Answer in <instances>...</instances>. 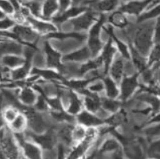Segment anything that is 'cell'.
I'll use <instances>...</instances> for the list:
<instances>
[{
  "label": "cell",
  "mask_w": 160,
  "mask_h": 159,
  "mask_svg": "<svg viewBox=\"0 0 160 159\" xmlns=\"http://www.w3.org/2000/svg\"><path fill=\"white\" fill-rule=\"evenodd\" d=\"M106 21L105 15H101L100 18L92 25L89 31L88 37V47L90 51L91 56H96L102 50V45L100 40V32Z\"/></svg>",
  "instance_id": "obj_1"
},
{
  "label": "cell",
  "mask_w": 160,
  "mask_h": 159,
  "mask_svg": "<svg viewBox=\"0 0 160 159\" xmlns=\"http://www.w3.org/2000/svg\"><path fill=\"white\" fill-rule=\"evenodd\" d=\"M12 32L17 37L18 42L22 44H26V46L34 47L33 43L37 39L38 34L32 28L23 24H16L12 28Z\"/></svg>",
  "instance_id": "obj_2"
},
{
  "label": "cell",
  "mask_w": 160,
  "mask_h": 159,
  "mask_svg": "<svg viewBox=\"0 0 160 159\" xmlns=\"http://www.w3.org/2000/svg\"><path fill=\"white\" fill-rule=\"evenodd\" d=\"M134 41L138 52L146 54L151 46V28L146 27L138 29Z\"/></svg>",
  "instance_id": "obj_3"
},
{
  "label": "cell",
  "mask_w": 160,
  "mask_h": 159,
  "mask_svg": "<svg viewBox=\"0 0 160 159\" xmlns=\"http://www.w3.org/2000/svg\"><path fill=\"white\" fill-rule=\"evenodd\" d=\"M139 86L138 82V75L125 77L121 83L120 97L122 101H126L134 93L136 88Z\"/></svg>",
  "instance_id": "obj_4"
},
{
  "label": "cell",
  "mask_w": 160,
  "mask_h": 159,
  "mask_svg": "<svg viewBox=\"0 0 160 159\" xmlns=\"http://www.w3.org/2000/svg\"><path fill=\"white\" fill-rule=\"evenodd\" d=\"M25 136H29L33 142H36V144L39 145L41 148L48 150H51L53 148L55 142H56V137L54 136V133L51 131H48L41 135H36L32 133H27Z\"/></svg>",
  "instance_id": "obj_5"
},
{
  "label": "cell",
  "mask_w": 160,
  "mask_h": 159,
  "mask_svg": "<svg viewBox=\"0 0 160 159\" xmlns=\"http://www.w3.org/2000/svg\"><path fill=\"white\" fill-rule=\"evenodd\" d=\"M26 20L32 27V29L39 33L46 34L48 36L49 34L57 32V29L55 25L52 24L48 22H46L43 19V20L38 19L37 18H35L32 15H29L28 17H27Z\"/></svg>",
  "instance_id": "obj_6"
},
{
  "label": "cell",
  "mask_w": 160,
  "mask_h": 159,
  "mask_svg": "<svg viewBox=\"0 0 160 159\" xmlns=\"http://www.w3.org/2000/svg\"><path fill=\"white\" fill-rule=\"evenodd\" d=\"M44 51L47 56V64L49 67H54L60 72L64 71V65L61 64V56L52 47L48 42L44 43Z\"/></svg>",
  "instance_id": "obj_7"
},
{
  "label": "cell",
  "mask_w": 160,
  "mask_h": 159,
  "mask_svg": "<svg viewBox=\"0 0 160 159\" xmlns=\"http://www.w3.org/2000/svg\"><path fill=\"white\" fill-rule=\"evenodd\" d=\"M96 14L93 11H86L75 19H72V24L75 31L86 30L96 20Z\"/></svg>",
  "instance_id": "obj_8"
},
{
  "label": "cell",
  "mask_w": 160,
  "mask_h": 159,
  "mask_svg": "<svg viewBox=\"0 0 160 159\" xmlns=\"http://www.w3.org/2000/svg\"><path fill=\"white\" fill-rule=\"evenodd\" d=\"M26 159H43V152L39 145L26 139L19 145Z\"/></svg>",
  "instance_id": "obj_9"
},
{
  "label": "cell",
  "mask_w": 160,
  "mask_h": 159,
  "mask_svg": "<svg viewBox=\"0 0 160 159\" xmlns=\"http://www.w3.org/2000/svg\"><path fill=\"white\" fill-rule=\"evenodd\" d=\"M77 120L81 126H87V127L92 128L95 126H101L103 124V121L96 115L92 114L89 111H81L77 115Z\"/></svg>",
  "instance_id": "obj_10"
},
{
  "label": "cell",
  "mask_w": 160,
  "mask_h": 159,
  "mask_svg": "<svg viewBox=\"0 0 160 159\" xmlns=\"http://www.w3.org/2000/svg\"><path fill=\"white\" fill-rule=\"evenodd\" d=\"M116 53V49L113 46V43H112V39H109L108 43H106L105 47L103 49V52H102V55H101L99 57L102 60V63H103V65L105 66V71H104V75L106 76L108 73L109 69V67L111 65L112 62L113 60V57H114V55Z\"/></svg>",
  "instance_id": "obj_11"
},
{
  "label": "cell",
  "mask_w": 160,
  "mask_h": 159,
  "mask_svg": "<svg viewBox=\"0 0 160 159\" xmlns=\"http://www.w3.org/2000/svg\"><path fill=\"white\" fill-rule=\"evenodd\" d=\"M87 10L86 7L83 5L74 6V7H70L66 11H64L62 14H57L56 16L53 18V20L55 22H63L64 21L68 20V19H72V18H77L79 16V15L85 12Z\"/></svg>",
  "instance_id": "obj_12"
},
{
  "label": "cell",
  "mask_w": 160,
  "mask_h": 159,
  "mask_svg": "<svg viewBox=\"0 0 160 159\" xmlns=\"http://www.w3.org/2000/svg\"><path fill=\"white\" fill-rule=\"evenodd\" d=\"M124 60L122 56H118L113 60L111 65L109 67V74L110 78L113 79L116 83L121 82L124 72Z\"/></svg>",
  "instance_id": "obj_13"
},
{
  "label": "cell",
  "mask_w": 160,
  "mask_h": 159,
  "mask_svg": "<svg viewBox=\"0 0 160 159\" xmlns=\"http://www.w3.org/2000/svg\"><path fill=\"white\" fill-rule=\"evenodd\" d=\"M19 101L22 105L26 107H30L35 105L37 101V96L34 89H32L29 86L22 88L19 92L18 95Z\"/></svg>",
  "instance_id": "obj_14"
},
{
  "label": "cell",
  "mask_w": 160,
  "mask_h": 159,
  "mask_svg": "<svg viewBox=\"0 0 160 159\" xmlns=\"http://www.w3.org/2000/svg\"><path fill=\"white\" fill-rule=\"evenodd\" d=\"M25 63V59L22 56L16 55H5L0 59V64L8 69L12 70L23 66Z\"/></svg>",
  "instance_id": "obj_15"
},
{
  "label": "cell",
  "mask_w": 160,
  "mask_h": 159,
  "mask_svg": "<svg viewBox=\"0 0 160 159\" xmlns=\"http://www.w3.org/2000/svg\"><path fill=\"white\" fill-rule=\"evenodd\" d=\"M32 62L25 61L24 64L21 67L11 70V81L12 82L24 81L30 75Z\"/></svg>",
  "instance_id": "obj_16"
},
{
  "label": "cell",
  "mask_w": 160,
  "mask_h": 159,
  "mask_svg": "<svg viewBox=\"0 0 160 159\" xmlns=\"http://www.w3.org/2000/svg\"><path fill=\"white\" fill-rule=\"evenodd\" d=\"M91 53L89 47H85L83 48L77 50L73 52L69 53L68 55L63 57L62 60L64 61H70V62H81L85 61L90 58Z\"/></svg>",
  "instance_id": "obj_17"
},
{
  "label": "cell",
  "mask_w": 160,
  "mask_h": 159,
  "mask_svg": "<svg viewBox=\"0 0 160 159\" xmlns=\"http://www.w3.org/2000/svg\"><path fill=\"white\" fill-rule=\"evenodd\" d=\"M28 126V117L24 113H19L15 120L9 124V129L13 133H23L26 130L27 127Z\"/></svg>",
  "instance_id": "obj_18"
},
{
  "label": "cell",
  "mask_w": 160,
  "mask_h": 159,
  "mask_svg": "<svg viewBox=\"0 0 160 159\" xmlns=\"http://www.w3.org/2000/svg\"><path fill=\"white\" fill-rule=\"evenodd\" d=\"M151 3L150 1L146 2H130L122 6L120 11L123 13H127L128 15H138L144 9L146 6Z\"/></svg>",
  "instance_id": "obj_19"
},
{
  "label": "cell",
  "mask_w": 160,
  "mask_h": 159,
  "mask_svg": "<svg viewBox=\"0 0 160 159\" xmlns=\"http://www.w3.org/2000/svg\"><path fill=\"white\" fill-rule=\"evenodd\" d=\"M32 75H37L39 77H42L48 81H59L64 83L66 81V79L57 72L53 70H46L40 69V68H34L32 70Z\"/></svg>",
  "instance_id": "obj_20"
},
{
  "label": "cell",
  "mask_w": 160,
  "mask_h": 159,
  "mask_svg": "<svg viewBox=\"0 0 160 159\" xmlns=\"http://www.w3.org/2000/svg\"><path fill=\"white\" fill-rule=\"evenodd\" d=\"M102 81L105 85V90H106L107 97L109 99L114 100L120 95V90L118 89L117 83L113 81L110 77H105L102 79Z\"/></svg>",
  "instance_id": "obj_21"
},
{
  "label": "cell",
  "mask_w": 160,
  "mask_h": 159,
  "mask_svg": "<svg viewBox=\"0 0 160 159\" xmlns=\"http://www.w3.org/2000/svg\"><path fill=\"white\" fill-rule=\"evenodd\" d=\"M68 101H69V105L67 109V112L70 115H76L79 114L81 112V101L79 99V97L74 93L73 92L69 91L68 92Z\"/></svg>",
  "instance_id": "obj_22"
},
{
  "label": "cell",
  "mask_w": 160,
  "mask_h": 159,
  "mask_svg": "<svg viewBox=\"0 0 160 159\" xmlns=\"http://www.w3.org/2000/svg\"><path fill=\"white\" fill-rule=\"evenodd\" d=\"M59 11V2L57 1H46L43 2L42 6V11H41V16L43 19H51L52 17L57 11Z\"/></svg>",
  "instance_id": "obj_23"
},
{
  "label": "cell",
  "mask_w": 160,
  "mask_h": 159,
  "mask_svg": "<svg viewBox=\"0 0 160 159\" xmlns=\"http://www.w3.org/2000/svg\"><path fill=\"white\" fill-rule=\"evenodd\" d=\"M108 34L109 35L110 38L112 39V40H113L116 44V46L118 47V50L120 51L121 53V56L122 57L123 59H126V60H130V52L129 50L128 47L123 43L121 39H119L117 36H115V34L113 33V31L110 27H109V29H107L106 31Z\"/></svg>",
  "instance_id": "obj_24"
},
{
  "label": "cell",
  "mask_w": 160,
  "mask_h": 159,
  "mask_svg": "<svg viewBox=\"0 0 160 159\" xmlns=\"http://www.w3.org/2000/svg\"><path fill=\"white\" fill-rule=\"evenodd\" d=\"M108 22L116 27L124 28L128 24V20L126 15L121 11H114L108 18Z\"/></svg>",
  "instance_id": "obj_25"
},
{
  "label": "cell",
  "mask_w": 160,
  "mask_h": 159,
  "mask_svg": "<svg viewBox=\"0 0 160 159\" xmlns=\"http://www.w3.org/2000/svg\"><path fill=\"white\" fill-rule=\"evenodd\" d=\"M48 38H52V39H75L79 40V41H84L86 39V35L83 33H78V32H53V33L49 34L47 36Z\"/></svg>",
  "instance_id": "obj_26"
},
{
  "label": "cell",
  "mask_w": 160,
  "mask_h": 159,
  "mask_svg": "<svg viewBox=\"0 0 160 159\" xmlns=\"http://www.w3.org/2000/svg\"><path fill=\"white\" fill-rule=\"evenodd\" d=\"M130 58H132L134 61L136 67L138 68L140 72H144L146 70V62L143 59L142 56H141L137 49L134 48V47H130Z\"/></svg>",
  "instance_id": "obj_27"
},
{
  "label": "cell",
  "mask_w": 160,
  "mask_h": 159,
  "mask_svg": "<svg viewBox=\"0 0 160 159\" xmlns=\"http://www.w3.org/2000/svg\"><path fill=\"white\" fill-rule=\"evenodd\" d=\"M21 3L29 10L31 15L35 18L40 17L41 15L43 2H39V1H30V2H21Z\"/></svg>",
  "instance_id": "obj_28"
},
{
  "label": "cell",
  "mask_w": 160,
  "mask_h": 159,
  "mask_svg": "<svg viewBox=\"0 0 160 159\" xmlns=\"http://www.w3.org/2000/svg\"><path fill=\"white\" fill-rule=\"evenodd\" d=\"M19 113H20V112L17 109L12 106H8L2 109L1 116H2V118L3 119L4 122L9 125L10 123H12L15 120L16 117L19 115Z\"/></svg>",
  "instance_id": "obj_29"
},
{
  "label": "cell",
  "mask_w": 160,
  "mask_h": 159,
  "mask_svg": "<svg viewBox=\"0 0 160 159\" xmlns=\"http://www.w3.org/2000/svg\"><path fill=\"white\" fill-rule=\"evenodd\" d=\"M101 105L104 110L109 112H116L120 108V103L118 101L109 98H101Z\"/></svg>",
  "instance_id": "obj_30"
},
{
  "label": "cell",
  "mask_w": 160,
  "mask_h": 159,
  "mask_svg": "<svg viewBox=\"0 0 160 159\" xmlns=\"http://www.w3.org/2000/svg\"><path fill=\"white\" fill-rule=\"evenodd\" d=\"M119 143L117 140L109 138L102 144L101 152L102 153H109V152L118 151L119 150Z\"/></svg>",
  "instance_id": "obj_31"
},
{
  "label": "cell",
  "mask_w": 160,
  "mask_h": 159,
  "mask_svg": "<svg viewBox=\"0 0 160 159\" xmlns=\"http://www.w3.org/2000/svg\"><path fill=\"white\" fill-rule=\"evenodd\" d=\"M118 5L117 1H102L96 2V7L101 11H110Z\"/></svg>",
  "instance_id": "obj_32"
},
{
  "label": "cell",
  "mask_w": 160,
  "mask_h": 159,
  "mask_svg": "<svg viewBox=\"0 0 160 159\" xmlns=\"http://www.w3.org/2000/svg\"><path fill=\"white\" fill-rule=\"evenodd\" d=\"M87 130L82 126H77L72 129V140L81 142L85 137Z\"/></svg>",
  "instance_id": "obj_33"
},
{
  "label": "cell",
  "mask_w": 160,
  "mask_h": 159,
  "mask_svg": "<svg viewBox=\"0 0 160 159\" xmlns=\"http://www.w3.org/2000/svg\"><path fill=\"white\" fill-rule=\"evenodd\" d=\"M138 99L141 100L142 101H145V102H149L152 105L153 109L154 110H158L160 107V101L157 99L156 97H152L151 95H148V94H143V95H140Z\"/></svg>",
  "instance_id": "obj_34"
},
{
  "label": "cell",
  "mask_w": 160,
  "mask_h": 159,
  "mask_svg": "<svg viewBox=\"0 0 160 159\" xmlns=\"http://www.w3.org/2000/svg\"><path fill=\"white\" fill-rule=\"evenodd\" d=\"M158 15H160V5L157 6L154 8H153L151 11H149L147 12H146V13L142 14L139 16V18L138 19V22H142V21L147 20L149 19H151V18L158 16Z\"/></svg>",
  "instance_id": "obj_35"
},
{
  "label": "cell",
  "mask_w": 160,
  "mask_h": 159,
  "mask_svg": "<svg viewBox=\"0 0 160 159\" xmlns=\"http://www.w3.org/2000/svg\"><path fill=\"white\" fill-rule=\"evenodd\" d=\"M16 25L12 17L7 16L4 19H0V31H9Z\"/></svg>",
  "instance_id": "obj_36"
},
{
  "label": "cell",
  "mask_w": 160,
  "mask_h": 159,
  "mask_svg": "<svg viewBox=\"0 0 160 159\" xmlns=\"http://www.w3.org/2000/svg\"><path fill=\"white\" fill-rule=\"evenodd\" d=\"M0 9L3 11L7 16H12L15 13L13 6L11 1H0Z\"/></svg>",
  "instance_id": "obj_37"
},
{
  "label": "cell",
  "mask_w": 160,
  "mask_h": 159,
  "mask_svg": "<svg viewBox=\"0 0 160 159\" xmlns=\"http://www.w3.org/2000/svg\"><path fill=\"white\" fill-rule=\"evenodd\" d=\"M160 60V45H156L155 47L153 48L152 52L150 56L149 59L148 65H151L155 62H158Z\"/></svg>",
  "instance_id": "obj_38"
},
{
  "label": "cell",
  "mask_w": 160,
  "mask_h": 159,
  "mask_svg": "<svg viewBox=\"0 0 160 159\" xmlns=\"http://www.w3.org/2000/svg\"><path fill=\"white\" fill-rule=\"evenodd\" d=\"M88 90L92 93L96 94L97 92H101L105 90V85L103 81H97L94 84L89 85Z\"/></svg>",
  "instance_id": "obj_39"
},
{
  "label": "cell",
  "mask_w": 160,
  "mask_h": 159,
  "mask_svg": "<svg viewBox=\"0 0 160 159\" xmlns=\"http://www.w3.org/2000/svg\"><path fill=\"white\" fill-rule=\"evenodd\" d=\"M59 2V13L57 14H62L64 11H66L68 8L71 7L72 2L70 1H60Z\"/></svg>",
  "instance_id": "obj_40"
},
{
  "label": "cell",
  "mask_w": 160,
  "mask_h": 159,
  "mask_svg": "<svg viewBox=\"0 0 160 159\" xmlns=\"http://www.w3.org/2000/svg\"><path fill=\"white\" fill-rule=\"evenodd\" d=\"M155 42L156 45H160V17L158 18L156 24V32H155Z\"/></svg>",
  "instance_id": "obj_41"
},
{
  "label": "cell",
  "mask_w": 160,
  "mask_h": 159,
  "mask_svg": "<svg viewBox=\"0 0 160 159\" xmlns=\"http://www.w3.org/2000/svg\"><path fill=\"white\" fill-rule=\"evenodd\" d=\"M147 134L152 135V136H155V135H160V125L156 127H154L152 129H148L147 131Z\"/></svg>",
  "instance_id": "obj_42"
},
{
  "label": "cell",
  "mask_w": 160,
  "mask_h": 159,
  "mask_svg": "<svg viewBox=\"0 0 160 159\" xmlns=\"http://www.w3.org/2000/svg\"><path fill=\"white\" fill-rule=\"evenodd\" d=\"M160 122V113L157 115L156 117H154L152 120L151 121V122Z\"/></svg>",
  "instance_id": "obj_43"
},
{
  "label": "cell",
  "mask_w": 160,
  "mask_h": 159,
  "mask_svg": "<svg viewBox=\"0 0 160 159\" xmlns=\"http://www.w3.org/2000/svg\"><path fill=\"white\" fill-rule=\"evenodd\" d=\"M6 17H7V15H5V13H4V12L2 11V10L0 9V19H4V18H6Z\"/></svg>",
  "instance_id": "obj_44"
},
{
  "label": "cell",
  "mask_w": 160,
  "mask_h": 159,
  "mask_svg": "<svg viewBox=\"0 0 160 159\" xmlns=\"http://www.w3.org/2000/svg\"><path fill=\"white\" fill-rule=\"evenodd\" d=\"M0 88H1V82H0Z\"/></svg>",
  "instance_id": "obj_45"
},
{
  "label": "cell",
  "mask_w": 160,
  "mask_h": 159,
  "mask_svg": "<svg viewBox=\"0 0 160 159\" xmlns=\"http://www.w3.org/2000/svg\"><path fill=\"white\" fill-rule=\"evenodd\" d=\"M18 159H23V158H21V157H19V158H18Z\"/></svg>",
  "instance_id": "obj_46"
}]
</instances>
